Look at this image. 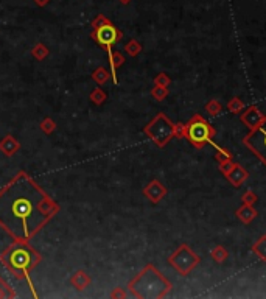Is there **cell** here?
Instances as JSON below:
<instances>
[{
  "mask_svg": "<svg viewBox=\"0 0 266 299\" xmlns=\"http://www.w3.org/2000/svg\"><path fill=\"white\" fill-rule=\"evenodd\" d=\"M59 204L25 172L0 188V227L14 242H30L59 212Z\"/></svg>",
  "mask_w": 266,
  "mask_h": 299,
  "instance_id": "obj_1",
  "label": "cell"
},
{
  "mask_svg": "<svg viewBox=\"0 0 266 299\" xmlns=\"http://www.w3.org/2000/svg\"><path fill=\"white\" fill-rule=\"evenodd\" d=\"M42 262V256L28 242H14L0 254V263L17 281H25L32 295L37 298L32 281V273Z\"/></svg>",
  "mask_w": 266,
  "mask_h": 299,
  "instance_id": "obj_2",
  "label": "cell"
},
{
  "mask_svg": "<svg viewBox=\"0 0 266 299\" xmlns=\"http://www.w3.org/2000/svg\"><path fill=\"white\" fill-rule=\"evenodd\" d=\"M173 284L153 263H146L140 273L134 276L128 290L137 299H162L171 292Z\"/></svg>",
  "mask_w": 266,
  "mask_h": 299,
  "instance_id": "obj_3",
  "label": "cell"
},
{
  "mask_svg": "<svg viewBox=\"0 0 266 299\" xmlns=\"http://www.w3.org/2000/svg\"><path fill=\"white\" fill-rule=\"evenodd\" d=\"M216 134L215 126L207 122L200 114H195L189 122L185 123V136L184 139L189 141L196 150H202L205 145H212L215 141L213 137Z\"/></svg>",
  "mask_w": 266,
  "mask_h": 299,
  "instance_id": "obj_4",
  "label": "cell"
},
{
  "mask_svg": "<svg viewBox=\"0 0 266 299\" xmlns=\"http://www.w3.org/2000/svg\"><path fill=\"white\" fill-rule=\"evenodd\" d=\"M143 134L151 139L156 147L164 148L171 139H174V123L165 112H157L153 120L143 126Z\"/></svg>",
  "mask_w": 266,
  "mask_h": 299,
  "instance_id": "obj_5",
  "label": "cell"
},
{
  "mask_svg": "<svg viewBox=\"0 0 266 299\" xmlns=\"http://www.w3.org/2000/svg\"><path fill=\"white\" fill-rule=\"evenodd\" d=\"M168 263L181 276H189L195 268L201 263V257L196 254L187 243H182L168 257Z\"/></svg>",
  "mask_w": 266,
  "mask_h": 299,
  "instance_id": "obj_6",
  "label": "cell"
},
{
  "mask_svg": "<svg viewBox=\"0 0 266 299\" xmlns=\"http://www.w3.org/2000/svg\"><path fill=\"white\" fill-rule=\"evenodd\" d=\"M243 144L266 167V114L260 125L249 129V133L243 137Z\"/></svg>",
  "mask_w": 266,
  "mask_h": 299,
  "instance_id": "obj_7",
  "label": "cell"
},
{
  "mask_svg": "<svg viewBox=\"0 0 266 299\" xmlns=\"http://www.w3.org/2000/svg\"><path fill=\"white\" fill-rule=\"evenodd\" d=\"M91 37L92 41L98 45L104 48L106 52H111L112 47L117 45L118 42L123 39V32L122 30H118L111 21L98 27V28H92V33H91Z\"/></svg>",
  "mask_w": 266,
  "mask_h": 299,
  "instance_id": "obj_8",
  "label": "cell"
},
{
  "mask_svg": "<svg viewBox=\"0 0 266 299\" xmlns=\"http://www.w3.org/2000/svg\"><path fill=\"white\" fill-rule=\"evenodd\" d=\"M142 193L148 201H151L153 204H157L166 196L168 190H166V187L159 181V179H151V181L143 187Z\"/></svg>",
  "mask_w": 266,
  "mask_h": 299,
  "instance_id": "obj_9",
  "label": "cell"
},
{
  "mask_svg": "<svg viewBox=\"0 0 266 299\" xmlns=\"http://www.w3.org/2000/svg\"><path fill=\"white\" fill-rule=\"evenodd\" d=\"M263 115L265 114H262V111L257 106L251 105L249 108H246L243 111V114L240 115V120L248 129H254L255 126L260 125V122L263 120Z\"/></svg>",
  "mask_w": 266,
  "mask_h": 299,
  "instance_id": "obj_10",
  "label": "cell"
},
{
  "mask_svg": "<svg viewBox=\"0 0 266 299\" xmlns=\"http://www.w3.org/2000/svg\"><path fill=\"white\" fill-rule=\"evenodd\" d=\"M226 179L231 183V186H233L235 188H238L249 179V172L246 170L244 167H241L240 164L235 162V165L232 167V170L226 175Z\"/></svg>",
  "mask_w": 266,
  "mask_h": 299,
  "instance_id": "obj_11",
  "label": "cell"
},
{
  "mask_svg": "<svg viewBox=\"0 0 266 299\" xmlns=\"http://www.w3.org/2000/svg\"><path fill=\"white\" fill-rule=\"evenodd\" d=\"M19 150H21V142L11 134H6L2 141H0V151L6 157H13Z\"/></svg>",
  "mask_w": 266,
  "mask_h": 299,
  "instance_id": "obj_12",
  "label": "cell"
},
{
  "mask_svg": "<svg viewBox=\"0 0 266 299\" xmlns=\"http://www.w3.org/2000/svg\"><path fill=\"white\" fill-rule=\"evenodd\" d=\"M92 279L87 274V271L84 270H76L72 276H70V285L78 292H84L86 288L91 285Z\"/></svg>",
  "mask_w": 266,
  "mask_h": 299,
  "instance_id": "obj_13",
  "label": "cell"
},
{
  "mask_svg": "<svg viewBox=\"0 0 266 299\" xmlns=\"http://www.w3.org/2000/svg\"><path fill=\"white\" fill-rule=\"evenodd\" d=\"M107 59H109V67H111V75H112V83L118 84V76L117 72L125 64V56L122 55V52H107Z\"/></svg>",
  "mask_w": 266,
  "mask_h": 299,
  "instance_id": "obj_14",
  "label": "cell"
},
{
  "mask_svg": "<svg viewBox=\"0 0 266 299\" xmlns=\"http://www.w3.org/2000/svg\"><path fill=\"white\" fill-rule=\"evenodd\" d=\"M235 217L238 218V220L243 223V224H249L255 217H257V211H255L254 206H249V204H241V207H238L235 211Z\"/></svg>",
  "mask_w": 266,
  "mask_h": 299,
  "instance_id": "obj_15",
  "label": "cell"
},
{
  "mask_svg": "<svg viewBox=\"0 0 266 299\" xmlns=\"http://www.w3.org/2000/svg\"><path fill=\"white\" fill-rule=\"evenodd\" d=\"M92 79L94 81L98 84V86H104L109 79H112V75H111V72L109 71H106V69L103 67V66H100V67H97L95 71L92 72Z\"/></svg>",
  "mask_w": 266,
  "mask_h": 299,
  "instance_id": "obj_16",
  "label": "cell"
},
{
  "mask_svg": "<svg viewBox=\"0 0 266 299\" xmlns=\"http://www.w3.org/2000/svg\"><path fill=\"white\" fill-rule=\"evenodd\" d=\"M252 253L257 256L260 261L266 262V235L259 237V240L252 245Z\"/></svg>",
  "mask_w": 266,
  "mask_h": 299,
  "instance_id": "obj_17",
  "label": "cell"
},
{
  "mask_svg": "<svg viewBox=\"0 0 266 299\" xmlns=\"http://www.w3.org/2000/svg\"><path fill=\"white\" fill-rule=\"evenodd\" d=\"M228 256H229V251L223 245L215 246L212 251H210V257H212V261L215 263H224L226 259H228Z\"/></svg>",
  "mask_w": 266,
  "mask_h": 299,
  "instance_id": "obj_18",
  "label": "cell"
},
{
  "mask_svg": "<svg viewBox=\"0 0 266 299\" xmlns=\"http://www.w3.org/2000/svg\"><path fill=\"white\" fill-rule=\"evenodd\" d=\"M89 100L95 105V106H101V105H104L106 103V100H107V94L103 91L101 89V86H98V87H95L94 91L89 94Z\"/></svg>",
  "mask_w": 266,
  "mask_h": 299,
  "instance_id": "obj_19",
  "label": "cell"
},
{
  "mask_svg": "<svg viewBox=\"0 0 266 299\" xmlns=\"http://www.w3.org/2000/svg\"><path fill=\"white\" fill-rule=\"evenodd\" d=\"M50 55V50L48 47L42 42H37L33 48H32V56L36 59V61H44V59Z\"/></svg>",
  "mask_w": 266,
  "mask_h": 299,
  "instance_id": "obj_20",
  "label": "cell"
},
{
  "mask_svg": "<svg viewBox=\"0 0 266 299\" xmlns=\"http://www.w3.org/2000/svg\"><path fill=\"white\" fill-rule=\"evenodd\" d=\"M142 50H143V47L137 39H130V41L125 44V52L133 58L139 56L142 53Z\"/></svg>",
  "mask_w": 266,
  "mask_h": 299,
  "instance_id": "obj_21",
  "label": "cell"
},
{
  "mask_svg": "<svg viewBox=\"0 0 266 299\" xmlns=\"http://www.w3.org/2000/svg\"><path fill=\"white\" fill-rule=\"evenodd\" d=\"M226 109H228L231 114H240V112H243V109H244V103H243V100L240 97H232L228 102Z\"/></svg>",
  "mask_w": 266,
  "mask_h": 299,
  "instance_id": "obj_22",
  "label": "cell"
},
{
  "mask_svg": "<svg viewBox=\"0 0 266 299\" xmlns=\"http://www.w3.org/2000/svg\"><path fill=\"white\" fill-rule=\"evenodd\" d=\"M213 147H215V150H216V153H215V161L216 162H224V161H229V159H233V154L229 151L228 148H223V147H220V145H216L215 142L212 144Z\"/></svg>",
  "mask_w": 266,
  "mask_h": 299,
  "instance_id": "obj_23",
  "label": "cell"
},
{
  "mask_svg": "<svg viewBox=\"0 0 266 299\" xmlns=\"http://www.w3.org/2000/svg\"><path fill=\"white\" fill-rule=\"evenodd\" d=\"M16 296H17L16 292L8 285L5 279L0 276V299H14Z\"/></svg>",
  "mask_w": 266,
  "mask_h": 299,
  "instance_id": "obj_24",
  "label": "cell"
},
{
  "mask_svg": "<svg viewBox=\"0 0 266 299\" xmlns=\"http://www.w3.org/2000/svg\"><path fill=\"white\" fill-rule=\"evenodd\" d=\"M39 128H41V131L47 136H50L56 131V122L50 117H44L41 123H39Z\"/></svg>",
  "mask_w": 266,
  "mask_h": 299,
  "instance_id": "obj_25",
  "label": "cell"
},
{
  "mask_svg": "<svg viewBox=\"0 0 266 299\" xmlns=\"http://www.w3.org/2000/svg\"><path fill=\"white\" fill-rule=\"evenodd\" d=\"M205 111H207V114H209V115H218V114L223 112V105L218 102V100L212 98V100H209V102L205 103Z\"/></svg>",
  "mask_w": 266,
  "mask_h": 299,
  "instance_id": "obj_26",
  "label": "cell"
},
{
  "mask_svg": "<svg viewBox=\"0 0 266 299\" xmlns=\"http://www.w3.org/2000/svg\"><path fill=\"white\" fill-rule=\"evenodd\" d=\"M168 94H170L168 87H164V86L154 84V87L151 89V97L156 100V102H164V100L168 97Z\"/></svg>",
  "mask_w": 266,
  "mask_h": 299,
  "instance_id": "obj_27",
  "label": "cell"
},
{
  "mask_svg": "<svg viewBox=\"0 0 266 299\" xmlns=\"http://www.w3.org/2000/svg\"><path fill=\"white\" fill-rule=\"evenodd\" d=\"M154 84L156 86H164V87H168L171 84V78L168 76V74L161 72L154 76Z\"/></svg>",
  "mask_w": 266,
  "mask_h": 299,
  "instance_id": "obj_28",
  "label": "cell"
},
{
  "mask_svg": "<svg viewBox=\"0 0 266 299\" xmlns=\"http://www.w3.org/2000/svg\"><path fill=\"white\" fill-rule=\"evenodd\" d=\"M259 201V196L255 195L252 190H246L243 195H241V203L243 204H249V206H255V203Z\"/></svg>",
  "mask_w": 266,
  "mask_h": 299,
  "instance_id": "obj_29",
  "label": "cell"
},
{
  "mask_svg": "<svg viewBox=\"0 0 266 299\" xmlns=\"http://www.w3.org/2000/svg\"><path fill=\"white\" fill-rule=\"evenodd\" d=\"M107 22H109V19H107L104 14H97L95 19L91 22V27H92V28H98V27H101V25H104V24H107Z\"/></svg>",
  "mask_w": 266,
  "mask_h": 299,
  "instance_id": "obj_30",
  "label": "cell"
},
{
  "mask_svg": "<svg viewBox=\"0 0 266 299\" xmlns=\"http://www.w3.org/2000/svg\"><path fill=\"white\" fill-rule=\"evenodd\" d=\"M235 165V162H233V159H229V161H224V162H220L218 164V167H220V172L226 176L228 175L231 170H232V167Z\"/></svg>",
  "mask_w": 266,
  "mask_h": 299,
  "instance_id": "obj_31",
  "label": "cell"
},
{
  "mask_svg": "<svg viewBox=\"0 0 266 299\" xmlns=\"http://www.w3.org/2000/svg\"><path fill=\"white\" fill-rule=\"evenodd\" d=\"M184 136H185V123H181V122L174 123V137L184 139Z\"/></svg>",
  "mask_w": 266,
  "mask_h": 299,
  "instance_id": "obj_32",
  "label": "cell"
},
{
  "mask_svg": "<svg viewBox=\"0 0 266 299\" xmlns=\"http://www.w3.org/2000/svg\"><path fill=\"white\" fill-rule=\"evenodd\" d=\"M128 295H126V292L123 290L122 287H117V288H114L112 290V293H111V298L112 299H125Z\"/></svg>",
  "mask_w": 266,
  "mask_h": 299,
  "instance_id": "obj_33",
  "label": "cell"
},
{
  "mask_svg": "<svg viewBox=\"0 0 266 299\" xmlns=\"http://www.w3.org/2000/svg\"><path fill=\"white\" fill-rule=\"evenodd\" d=\"M33 2L36 3V6H39V8H44L45 5H48V2H50V0H33Z\"/></svg>",
  "mask_w": 266,
  "mask_h": 299,
  "instance_id": "obj_34",
  "label": "cell"
},
{
  "mask_svg": "<svg viewBox=\"0 0 266 299\" xmlns=\"http://www.w3.org/2000/svg\"><path fill=\"white\" fill-rule=\"evenodd\" d=\"M118 2H120L122 5H128V3L131 2V0H118Z\"/></svg>",
  "mask_w": 266,
  "mask_h": 299,
  "instance_id": "obj_35",
  "label": "cell"
}]
</instances>
